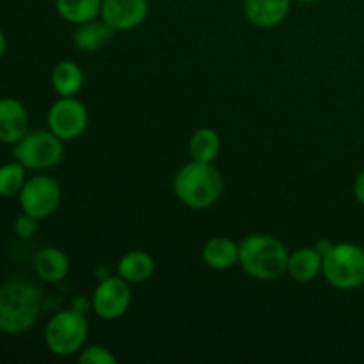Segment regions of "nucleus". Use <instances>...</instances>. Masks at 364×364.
Instances as JSON below:
<instances>
[{
	"label": "nucleus",
	"instance_id": "nucleus-1",
	"mask_svg": "<svg viewBox=\"0 0 364 364\" xmlns=\"http://www.w3.org/2000/svg\"><path fill=\"white\" fill-rule=\"evenodd\" d=\"M43 311V291L27 279L0 284V333L23 334L36 326Z\"/></svg>",
	"mask_w": 364,
	"mask_h": 364
},
{
	"label": "nucleus",
	"instance_id": "nucleus-2",
	"mask_svg": "<svg viewBox=\"0 0 364 364\" xmlns=\"http://www.w3.org/2000/svg\"><path fill=\"white\" fill-rule=\"evenodd\" d=\"M290 251L283 240L269 233L247 235L240 242V262L249 277L256 281H276L287 274Z\"/></svg>",
	"mask_w": 364,
	"mask_h": 364
},
{
	"label": "nucleus",
	"instance_id": "nucleus-3",
	"mask_svg": "<svg viewBox=\"0 0 364 364\" xmlns=\"http://www.w3.org/2000/svg\"><path fill=\"white\" fill-rule=\"evenodd\" d=\"M223 176L213 164L191 160L174 174L173 191L178 201L192 210L212 208L223 196Z\"/></svg>",
	"mask_w": 364,
	"mask_h": 364
},
{
	"label": "nucleus",
	"instance_id": "nucleus-4",
	"mask_svg": "<svg viewBox=\"0 0 364 364\" xmlns=\"http://www.w3.org/2000/svg\"><path fill=\"white\" fill-rule=\"evenodd\" d=\"M87 336L89 322L85 313L73 308L55 313L45 327L46 348L59 358L78 354L84 348Z\"/></svg>",
	"mask_w": 364,
	"mask_h": 364
},
{
	"label": "nucleus",
	"instance_id": "nucleus-5",
	"mask_svg": "<svg viewBox=\"0 0 364 364\" xmlns=\"http://www.w3.org/2000/svg\"><path fill=\"white\" fill-rule=\"evenodd\" d=\"M322 276L338 290H355L364 284V249L358 244L341 242L323 256Z\"/></svg>",
	"mask_w": 364,
	"mask_h": 364
},
{
	"label": "nucleus",
	"instance_id": "nucleus-6",
	"mask_svg": "<svg viewBox=\"0 0 364 364\" xmlns=\"http://www.w3.org/2000/svg\"><path fill=\"white\" fill-rule=\"evenodd\" d=\"M63 142L50 130H28L14 144L13 156L25 169L48 171L59 166L63 160Z\"/></svg>",
	"mask_w": 364,
	"mask_h": 364
},
{
	"label": "nucleus",
	"instance_id": "nucleus-7",
	"mask_svg": "<svg viewBox=\"0 0 364 364\" xmlns=\"http://www.w3.org/2000/svg\"><path fill=\"white\" fill-rule=\"evenodd\" d=\"M60 199H63V188L59 181L48 174H36V176L27 178L18 194L21 212L36 217L38 220L55 213Z\"/></svg>",
	"mask_w": 364,
	"mask_h": 364
},
{
	"label": "nucleus",
	"instance_id": "nucleus-8",
	"mask_svg": "<svg viewBox=\"0 0 364 364\" xmlns=\"http://www.w3.org/2000/svg\"><path fill=\"white\" fill-rule=\"evenodd\" d=\"M46 124H48V130L57 135L60 141H75L84 135L89 127L87 107L75 96L71 98L59 96V100L52 103V107L48 109Z\"/></svg>",
	"mask_w": 364,
	"mask_h": 364
},
{
	"label": "nucleus",
	"instance_id": "nucleus-9",
	"mask_svg": "<svg viewBox=\"0 0 364 364\" xmlns=\"http://www.w3.org/2000/svg\"><path fill=\"white\" fill-rule=\"evenodd\" d=\"M91 304L92 311L98 318L107 320V322L121 318L123 315H127L132 304L130 283L117 274L103 277L92 290Z\"/></svg>",
	"mask_w": 364,
	"mask_h": 364
},
{
	"label": "nucleus",
	"instance_id": "nucleus-10",
	"mask_svg": "<svg viewBox=\"0 0 364 364\" xmlns=\"http://www.w3.org/2000/svg\"><path fill=\"white\" fill-rule=\"evenodd\" d=\"M148 13V0H102L100 18L116 32H124L141 27Z\"/></svg>",
	"mask_w": 364,
	"mask_h": 364
},
{
	"label": "nucleus",
	"instance_id": "nucleus-11",
	"mask_svg": "<svg viewBox=\"0 0 364 364\" xmlns=\"http://www.w3.org/2000/svg\"><path fill=\"white\" fill-rule=\"evenodd\" d=\"M28 132V112L14 98H0V142L16 144Z\"/></svg>",
	"mask_w": 364,
	"mask_h": 364
},
{
	"label": "nucleus",
	"instance_id": "nucleus-12",
	"mask_svg": "<svg viewBox=\"0 0 364 364\" xmlns=\"http://www.w3.org/2000/svg\"><path fill=\"white\" fill-rule=\"evenodd\" d=\"M291 0H244V14L255 27L274 28L290 14Z\"/></svg>",
	"mask_w": 364,
	"mask_h": 364
},
{
	"label": "nucleus",
	"instance_id": "nucleus-13",
	"mask_svg": "<svg viewBox=\"0 0 364 364\" xmlns=\"http://www.w3.org/2000/svg\"><path fill=\"white\" fill-rule=\"evenodd\" d=\"M201 256L208 269L217 272L231 270L240 262V244L228 237H213L203 245Z\"/></svg>",
	"mask_w": 364,
	"mask_h": 364
},
{
	"label": "nucleus",
	"instance_id": "nucleus-14",
	"mask_svg": "<svg viewBox=\"0 0 364 364\" xmlns=\"http://www.w3.org/2000/svg\"><path fill=\"white\" fill-rule=\"evenodd\" d=\"M34 272L46 283H59L70 274V258L59 247H43L34 256Z\"/></svg>",
	"mask_w": 364,
	"mask_h": 364
},
{
	"label": "nucleus",
	"instance_id": "nucleus-15",
	"mask_svg": "<svg viewBox=\"0 0 364 364\" xmlns=\"http://www.w3.org/2000/svg\"><path fill=\"white\" fill-rule=\"evenodd\" d=\"M323 258L315 247H301L290 252L287 274L297 283H311L322 276Z\"/></svg>",
	"mask_w": 364,
	"mask_h": 364
},
{
	"label": "nucleus",
	"instance_id": "nucleus-16",
	"mask_svg": "<svg viewBox=\"0 0 364 364\" xmlns=\"http://www.w3.org/2000/svg\"><path fill=\"white\" fill-rule=\"evenodd\" d=\"M153 274H155V258L141 249L127 252L117 262V276L130 284L146 283L151 279Z\"/></svg>",
	"mask_w": 364,
	"mask_h": 364
},
{
	"label": "nucleus",
	"instance_id": "nucleus-17",
	"mask_svg": "<svg viewBox=\"0 0 364 364\" xmlns=\"http://www.w3.org/2000/svg\"><path fill=\"white\" fill-rule=\"evenodd\" d=\"M116 31L110 28L102 18L87 21V23L77 25L73 32V43L78 50L85 53H95L109 45L114 39Z\"/></svg>",
	"mask_w": 364,
	"mask_h": 364
},
{
	"label": "nucleus",
	"instance_id": "nucleus-18",
	"mask_svg": "<svg viewBox=\"0 0 364 364\" xmlns=\"http://www.w3.org/2000/svg\"><path fill=\"white\" fill-rule=\"evenodd\" d=\"M50 82L57 95L63 98H71L84 87V71L73 60H60L53 66Z\"/></svg>",
	"mask_w": 364,
	"mask_h": 364
},
{
	"label": "nucleus",
	"instance_id": "nucleus-19",
	"mask_svg": "<svg viewBox=\"0 0 364 364\" xmlns=\"http://www.w3.org/2000/svg\"><path fill=\"white\" fill-rule=\"evenodd\" d=\"M220 135L217 134L213 128L203 127L192 134L191 141H188V153H191L192 160L205 164H213L217 156L220 155Z\"/></svg>",
	"mask_w": 364,
	"mask_h": 364
},
{
	"label": "nucleus",
	"instance_id": "nucleus-20",
	"mask_svg": "<svg viewBox=\"0 0 364 364\" xmlns=\"http://www.w3.org/2000/svg\"><path fill=\"white\" fill-rule=\"evenodd\" d=\"M55 11L68 23L82 25L100 18L102 0H55Z\"/></svg>",
	"mask_w": 364,
	"mask_h": 364
},
{
	"label": "nucleus",
	"instance_id": "nucleus-21",
	"mask_svg": "<svg viewBox=\"0 0 364 364\" xmlns=\"http://www.w3.org/2000/svg\"><path fill=\"white\" fill-rule=\"evenodd\" d=\"M25 171L27 169L16 160L0 166V196L2 198H13V196L20 194L21 187L27 181Z\"/></svg>",
	"mask_w": 364,
	"mask_h": 364
},
{
	"label": "nucleus",
	"instance_id": "nucleus-22",
	"mask_svg": "<svg viewBox=\"0 0 364 364\" xmlns=\"http://www.w3.org/2000/svg\"><path fill=\"white\" fill-rule=\"evenodd\" d=\"M78 363L80 364H116V355L102 345H91L78 352Z\"/></svg>",
	"mask_w": 364,
	"mask_h": 364
},
{
	"label": "nucleus",
	"instance_id": "nucleus-23",
	"mask_svg": "<svg viewBox=\"0 0 364 364\" xmlns=\"http://www.w3.org/2000/svg\"><path fill=\"white\" fill-rule=\"evenodd\" d=\"M38 223L39 220L36 217L21 212V215H18L14 220V233L20 238H32L38 233Z\"/></svg>",
	"mask_w": 364,
	"mask_h": 364
},
{
	"label": "nucleus",
	"instance_id": "nucleus-24",
	"mask_svg": "<svg viewBox=\"0 0 364 364\" xmlns=\"http://www.w3.org/2000/svg\"><path fill=\"white\" fill-rule=\"evenodd\" d=\"M354 196L359 205L364 206V169L358 174V178L354 181Z\"/></svg>",
	"mask_w": 364,
	"mask_h": 364
},
{
	"label": "nucleus",
	"instance_id": "nucleus-25",
	"mask_svg": "<svg viewBox=\"0 0 364 364\" xmlns=\"http://www.w3.org/2000/svg\"><path fill=\"white\" fill-rule=\"evenodd\" d=\"M333 245H334L333 242H331V240H326V238H322V240L316 242V244L313 245V247H315L316 251H318L320 255H322V258H323V256H326L327 252H329L331 249H333Z\"/></svg>",
	"mask_w": 364,
	"mask_h": 364
},
{
	"label": "nucleus",
	"instance_id": "nucleus-26",
	"mask_svg": "<svg viewBox=\"0 0 364 364\" xmlns=\"http://www.w3.org/2000/svg\"><path fill=\"white\" fill-rule=\"evenodd\" d=\"M6 48H7V39H6V34L2 32V28H0V57L6 53Z\"/></svg>",
	"mask_w": 364,
	"mask_h": 364
},
{
	"label": "nucleus",
	"instance_id": "nucleus-27",
	"mask_svg": "<svg viewBox=\"0 0 364 364\" xmlns=\"http://www.w3.org/2000/svg\"><path fill=\"white\" fill-rule=\"evenodd\" d=\"M291 2H299V4H311V2H316V0H291Z\"/></svg>",
	"mask_w": 364,
	"mask_h": 364
}]
</instances>
